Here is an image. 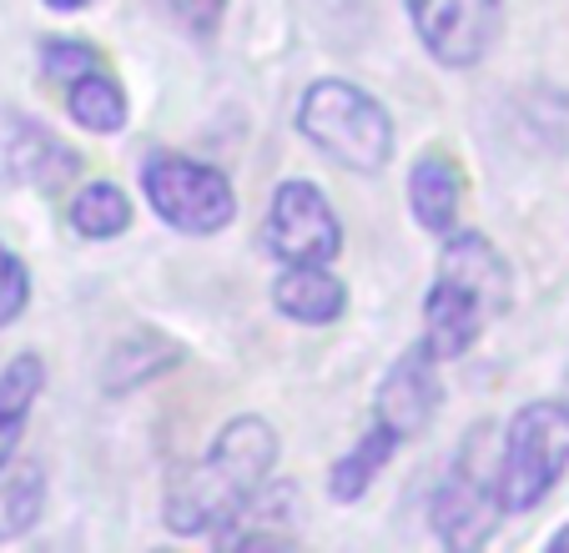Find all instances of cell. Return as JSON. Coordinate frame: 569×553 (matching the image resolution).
Here are the masks:
<instances>
[{
    "label": "cell",
    "instance_id": "cell-1",
    "mask_svg": "<svg viewBox=\"0 0 569 553\" xmlns=\"http://www.w3.org/2000/svg\"><path fill=\"white\" fill-rule=\"evenodd\" d=\"M278 463V433L262 418H232L217 433L207 463L167 489V523L177 533H222L232 529L248 503L262 493Z\"/></svg>",
    "mask_w": 569,
    "mask_h": 553
},
{
    "label": "cell",
    "instance_id": "cell-2",
    "mask_svg": "<svg viewBox=\"0 0 569 553\" xmlns=\"http://www.w3.org/2000/svg\"><path fill=\"white\" fill-rule=\"evenodd\" d=\"M509 308V267L479 232L453 227L439 257V282L423 302V342L439 352V362L463 358L483 328Z\"/></svg>",
    "mask_w": 569,
    "mask_h": 553
},
{
    "label": "cell",
    "instance_id": "cell-3",
    "mask_svg": "<svg viewBox=\"0 0 569 553\" xmlns=\"http://www.w3.org/2000/svg\"><path fill=\"white\" fill-rule=\"evenodd\" d=\"M298 127L322 157H333L348 171H383L393 157L388 111L348 81H312L302 97Z\"/></svg>",
    "mask_w": 569,
    "mask_h": 553
},
{
    "label": "cell",
    "instance_id": "cell-4",
    "mask_svg": "<svg viewBox=\"0 0 569 553\" xmlns=\"http://www.w3.org/2000/svg\"><path fill=\"white\" fill-rule=\"evenodd\" d=\"M499 453H505V443L495 438V428L489 423L469 428V438H463L459 458H453L449 479H443L439 493H433V533H439L449 549L469 553L495 533V519L505 513Z\"/></svg>",
    "mask_w": 569,
    "mask_h": 553
},
{
    "label": "cell",
    "instance_id": "cell-5",
    "mask_svg": "<svg viewBox=\"0 0 569 553\" xmlns=\"http://www.w3.org/2000/svg\"><path fill=\"white\" fill-rule=\"evenodd\" d=\"M569 469V408L565 403H529L515 413L499 453L505 479V513H529L549 499Z\"/></svg>",
    "mask_w": 569,
    "mask_h": 553
},
{
    "label": "cell",
    "instance_id": "cell-6",
    "mask_svg": "<svg viewBox=\"0 0 569 553\" xmlns=\"http://www.w3.org/2000/svg\"><path fill=\"white\" fill-rule=\"evenodd\" d=\"M141 192H147L151 212H157L161 222L187 237H212L237 217L232 181L217 167H207V161L177 157V151L147 157V167H141Z\"/></svg>",
    "mask_w": 569,
    "mask_h": 553
},
{
    "label": "cell",
    "instance_id": "cell-7",
    "mask_svg": "<svg viewBox=\"0 0 569 553\" xmlns=\"http://www.w3.org/2000/svg\"><path fill=\"white\" fill-rule=\"evenodd\" d=\"M343 247V227L328 197L312 181H282L268 207V252L288 267L298 262H333Z\"/></svg>",
    "mask_w": 569,
    "mask_h": 553
},
{
    "label": "cell",
    "instance_id": "cell-8",
    "mask_svg": "<svg viewBox=\"0 0 569 553\" xmlns=\"http://www.w3.org/2000/svg\"><path fill=\"white\" fill-rule=\"evenodd\" d=\"M409 16L433 61L469 71L495 46L505 0H409Z\"/></svg>",
    "mask_w": 569,
    "mask_h": 553
},
{
    "label": "cell",
    "instance_id": "cell-9",
    "mask_svg": "<svg viewBox=\"0 0 569 553\" xmlns=\"http://www.w3.org/2000/svg\"><path fill=\"white\" fill-rule=\"evenodd\" d=\"M439 352L429 342H413L403 358L388 368V378L378 383V398H373V423H383L388 433L398 438H419L423 428L433 423L439 413Z\"/></svg>",
    "mask_w": 569,
    "mask_h": 553
},
{
    "label": "cell",
    "instance_id": "cell-10",
    "mask_svg": "<svg viewBox=\"0 0 569 553\" xmlns=\"http://www.w3.org/2000/svg\"><path fill=\"white\" fill-rule=\"evenodd\" d=\"M81 171L76 151L61 137H51L46 127H36L31 117L0 107V181L6 187H41L56 192Z\"/></svg>",
    "mask_w": 569,
    "mask_h": 553
},
{
    "label": "cell",
    "instance_id": "cell-11",
    "mask_svg": "<svg viewBox=\"0 0 569 553\" xmlns=\"http://www.w3.org/2000/svg\"><path fill=\"white\" fill-rule=\"evenodd\" d=\"M272 302H278L282 318L322 328V322H338L348 292H343V282L328 272V262H298L272 282Z\"/></svg>",
    "mask_w": 569,
    "mask_h": 553
},
{
    "label": "cell",
    "instance_id": "cell-12",
    "mask_svg": "<svg viewBox=\"0 0 569 553\" xmlns=\"http://www.w3.org/2000/svg\"><path fill=\"white\" fill-rule=\"evenodd\" d=\"M41 388H46V368H41L36 352H21V358H11L6 368H0V469L11 463V453H16V443H21L26 418H31Z\"/></svg>",
    "mask_w": 569,
    "mask_h": 553
},
{
    "label": "cell",
    "instance_id": "cell-13",
    "mask_svg": "<svg viewBox=\"0 0 569 553\" xmlns=\"http://www.w3.org/2000/svg\"><path fill=\"white\" fill-rule=\"evenodd\" d=\"M409 197H413V217H419L429 232H453L459 222V202H463V181L459 167L449 157H423L409 177Z\"/></svg>",
    "mask_w": 569,
    "mask_h": 553
},
{
    "label": "cell",
    "instance_id": "cell-14",
    "mask_svg": "<svg viewBox=\"0 0 569 553\" xmlns=\"http://www.w3.org/2000/svg\"><path fill=\"white\" fill-rule=\"evenodd\" d=\"M46 509V469L41 463H6L0 469V543L21 539Z\"/></svg>",
    "mask_w": 569,
    "mask_h": 553
},
{
    "label": "cell",
    "instance_id": "cell-15",
    "mask_svg": "<svg viewBox=\"0 0 569 553\" xmlns=\"http://www.w3.org/2000/svg\"><path fill=\"white\" fill-rule=\"evenodd\" d=\"M403 443L398 433H388L383 423H373L363 433V443L353 448L348 458H338L333 463V479H328V489H333V499H343V503H353V499H363L368 493V483L378 479V469H383L388 458H393V448Z\"/></svg>",
    "mask_w": 569,
    "mask_h": 553
},
{
    "label": "cell",
    "instance_id": "cell-16",
    "mask_svg": "<svg viewBox=\"0 0 569 553\" xmlns=\"http://www.w3.org/2000/svg\"><path fill=\"white\" fill-rule=\"evenodd\" d=\"M127 222H131V202L121 187H111V181H91V187H81V192L71 197V227L81 237H91V242L121 237Z\"/></svg>",
    "mask_w": 569,
    "mask_h": 553
},
{
    "label": "cell",
    "instance_id": "cell-17",
    "mask_svg": "<svg viewBox=\"0 0 569 553\" xmlns=\"http://www.w3.org/2000/svg\"><path fill=\"white\" fill-rule=\"evenodd\" d=\"M71 117L87 131H101V137H107V131L127 127V97L117 91V81L91 71V76H81V81H71Z\"/></svg>",
    "mask_w": 569,
    "mask_h": 553
},
{
    "label": "cell",
    "instance_id": "cell-18",
    "mask_svg": "<svg viewBox=\"0 0 569 553\" xmlns=\"http://www.w3.org/2000/svg\"><path fill=\"white\" fill-rule=\"evenodd\" d=\"M26 302H31L26 262L11 252V247H0V328H11V322L26 312Z\"/></svg>",
    "mask_w": 569,
    "mask_h": 553
},
{
    "label": "cell",
    "instance_id": "cell-19",
    "mask_svg": "<svg viewBox=\"0 0 569 553\" xmlns=\"http://www.w3.org/2000/svg\"><path fill=\"white\" fill-rule=\"evenodd\" d=\"M41 66H46V76H51V81H81V76L101 71L97 51H91V46H81V41H51L41 51Z\"/></svg>",
    "mask_w": 569,
    "mask_h": 553
},
{
    "label": "cell",
    "instance_id": "cell-20",
    "mask_svg": "<svg viewBox=\"0 0 569 553\" xmlns=\"http://www.w3.org/2000/svg\"><path fill=\"white\" fill-rule=\"evenodd\" d=\"M161 11L172 16L187 36H212L222 26L227 0H161Z\"/></svg>",
    "mask_w": 569,
    "mask_h": 553
},
{
    "label": "cell",
    "instance_id": "cell-21",
    "mask_svg": "<svg viewBox=\"0 0 569 553\" xmlns=\"http://www.w3.org/2000/svg\"><path fill=\"white\" fill-rule=\"evenodd\" d=\"M51 11H81V6H91V0H46Z\"/></svg>",
    "mask_w": 569,
    "mask_h": 553
},
{
    "label": "cell",
    "instance_id": "cell-22",
    "mask_svg": "<svg viewBox=\"0 0 569 553\" xmlns=\"http://www.w3.org/2000/svg\"><path fill=\"white\" fill-rule=\"evenodd\" d=\"M549 549H555V553H569V523L555 533V539H549Z\"/></svg>",
    "mask_w": 569,
    "mask_h": 553
}]
</instances>
